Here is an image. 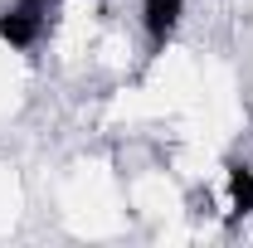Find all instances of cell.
Returning <instances> with one entry per match:
<instances>
[{
    "instance_id": "cell-1",
    "label": "cell",
    "mask_w": 253,
    "mask_h": 248,
    "mask_svg": "<svg viewBox=\"0 0 253 248\" xmlns=\"http://www.w3.org/2000/svg\"><path fill=\"white\" fill-rule=\"evenodd\" d=\"M49 25V0H15L0 10V39L10 49H30L39 44V34Z\"/></svg>"
},
{
    "instance_id": "cell-2",
    "label": "cell",
    "mask_w": 253,
    "mask_h": 248,
    "mask_svg": "<svg viewBox=\"0 0 253 248\" xmlns=\"http://www.w3.org/2000/svg\"><path fill=\"white\" fill-rule=\"evenodd\" d=\"M180 10H185V0H146V34H151V44H166L175 34Z\"/></svg>"
},
{
    "instance_id": "cell-3",
    "label": "cell",
    "mask_w": 253,
    "mask_h": 248,
    "mask_svg": "<svg viewBox=\"0 0 253 248\" xmlns=\"http://www.w3.org/2000/svg\"><path fill=\"white\" fill-rule=\"evenodd\" d=\"M229 195H234L239 214H253V165H244V161L229 165Z\"/></svg>"
}]
</instances>
